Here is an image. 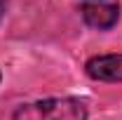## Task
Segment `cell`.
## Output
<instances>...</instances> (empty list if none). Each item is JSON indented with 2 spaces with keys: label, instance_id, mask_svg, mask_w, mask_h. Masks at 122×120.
Segmentation results:
<instances>
[{
  "label": "cell",
  "instance_id": "2",
  "mask_svg": "<svg viewBox=\"0 0 122 120\" xmlns=\"http://www.w3.org/2000/svg\"><path fill=\"white\" fill-rule=\"evenodd\" d=\"M87 73L94 80L103 82H122V54H106L87 61Z\"/></svg>",
  "mask_w": 122,
  "mask_h": 120
},
{
  "label": "cell",
  "instance_id": "4",
  "mask_svg": "<svg viewBox=\"0 0 122 120\" xmlns=\"http://www.w3.org/2000/svg\"><path fill=\"white\" fill-rule=\"evenodd\" d=\"M5 10H7V0H0V19L5 14Z\"/></svg>",
  "mask_w": 122,
  "mask_h": 120
},
{
  "label": "cell",
  "instance_id": "3",
  "mask_svg": "<svg viewBox=\"0 0 122 120\" xmlns=\"http://www.w3.org/2000/svg\"><path fill=\"white\" fill-rule=\"evenodd\" d=\"M82 16L92 28H113L120 19V7L117 5H85Z\"/></svg>",
  "mask_w": 122,
  "mask_h": 120
},
{
  "label": "cell",
  "instance_id": "1",
  "mask_svg": "<svg viewBox=\"0 0 122 120\" xmlns=\"http://www.w3.org/2000/svg\"><path fill=\"white\" fill-rule=\"evenodd\" d=\"M12 120H87V108L80 99H45L19 106Z\"/></svg>",
  "mask_w": 122,
  "mask_h": 120
}]
</instances>
